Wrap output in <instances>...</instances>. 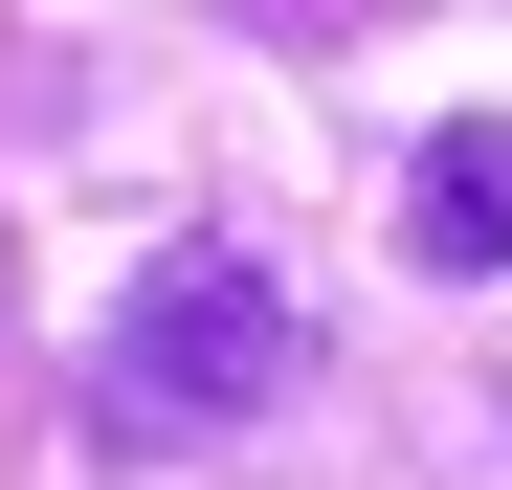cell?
<instances>
[{
	"instance_id": "7a4b0ae2",
	"label": "cell",
	"mask_w": 512,
	"mask_h": 490,
	"mask_svg": "<svg viewBox=\"0 0 512 490\" xmlns=\"http://www.w3.org/2000/svg\"><path fill=\"white\" fill-rule=\"evenodd\" d=\"M401 245H423L446 290H468V268H512V134H490V112H468V134H423V179H401Z\"/></svg>"
},
{
	"instance_id": "6da1fadb",
	"label": "cell",
	"mask_w": 512,
	"mask_h": 490,
	"mask_svg": "<svg viewBox=\"0 0 512 490\" xmlns=\"http://www.w3.org/2000/svg\"><path fill=\"white\" fill-rule=\"evenodd\" d=\"M290 357H312V335H290V290L245 268V245H156V268H134V312H112V357H90V401L179 446V424H268V401H290Z\"/></svg>"
}]
</instances>
